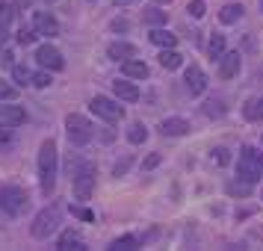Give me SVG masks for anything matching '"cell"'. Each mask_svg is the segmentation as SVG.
Wrapping results in <instances>:
<instances>
[{"label":"cell","instance_id":"cell-6","mask_svg":"<svg viewBox=\"0 0 263 251\" xmlns=\"http://www.w3.org/2000/svg\"><path fill=\"white\" fill-rule=\"evenodd\" d=\"M65 136H68V142L77 145V148H83L95 139V127L89 124L86 115L80 112H71V115H65Z\"/></svg>","mask_w":263,"mask_h":251},{"label":"cell","instance_id":"cell-26","mask_svg":"<svg viewBox=\"0 0 263 251\" xmlns=\"http://www.w3.org/2000/svg\"><path fill=\"white\" fill-rule=\"evenodd\" d=\"M145 139H148V130H145L142 121H136L130 130H127V142H130V145H142Z\"/></svg>","mask_w":263,"mask_h":251},{"label":"cell","instance_id":"cell-5","mask_svg":"<svg viewBox=\"0 0 263 251\" xmlns=\"http://www.w3.org/2000/svg\"><path fill=\"white\" fill-rule=\"evenodd\" d=\"M27 207H30V198H27V192L21 189V186L6 183V186L0 189V210H3L6 216L18 219V216L27 213Z\"/></svg>","mask_w":263,"mask_h":251},{"label":"cell","instance_id":"cell-8","mask_svg":"<svg viewBox=\"0 0 263 251\" xmlns=\"http://www.w3.org/2000/svg\"><path fill=\"white\" fill-rule=\"evenodd\" d=\"M36 60H39V68H48V71H62L65 68V60L53 45H39Z\"/></svg>","mask_w":263,"mask_h":251},{"label":"cell","instance_id":"cell-3","mask_svg":"<svg viewBox=\"0 0 263 251\" xmlns=\"http://www.w3.org/2000/svg\"><path fill=\"white\" fill-rule=\"evenodd\" d=\"M95 180H98V168H95V163L83 160L80 166L74 168V178H71L74 198H77V201H89V198H92V192H95Z\"/></svg>","mask_w":263,"mask_h":251},{"label":"cell","instance_id":"cell-10","mask_svg":"<svg viewBox=\"0 0 263 251\" xmlns=\"http://www.w3.org/2000/svg\"><path fill=\"white\" fill-rule=\"evenodd\" d=\"M33 30L39 36H60V21L53 18L50 12H33Z\"/></svg>","mask_w":263,"mask_h":251},{"label":"cell","instance_id":"cell-35","mask_svg":"<svg viewBox=\"0 0 263 251\" xmlns=\"http://www.w3.org/2000/svg\"><path fill=\"white\" fill-rule=\"evenodd\" d=\"M9 65H12V50H0V68H9Z\"/></svg>","mask_w":263,"mask_h":251},{"label":"cell","instance_id":"cell-21","mask_svg":"<svg viewBox=\"0 0 263 251\" xmlns=\"http://www.w3.org/2000/svg\"><path fill=\"white\" fill-rule=\"evenodd\" d=\"M157 60H160V65H163V68H168V71L180 68V53L175 48H163V53H160Z\"/></svg>","mask_w":263,"mask_h":251},{"label":"cell","instance_id":"cell-25","mask_svg":"<svg viewBox=\"0 0 263 251\" xmlns=\"http://www.w3.org/2000/svg\"><path fill=\"white\" fill-rule=\"evenodd\" d=\"M166 21H168V15L163 12V9H157V6L145 9V24H151V27H163Z\"/></svg>","mask_w":263,"mask_h":251},{"label":"cell","instance_id":"cell-22","mask_svg":"<svg viewBox=\"0 0 263 251\" xmlns=\"http://www.w3.org/2000/svg\"><path fill=\"white\" fill-rule=\"evenodd\" d=\"M112 251H130V248H139V237H133V234H124V237H119L112 245H109Z\"/></svg>","mask_w":263,"mask_h":251},{"label":"cell","instance_id":"cell-42","mask_svg":"<svg viewBox=\"0 0 263 251\" xmlns=\"http://www.w3.org/2000/svg\"><path fill=\"white\" fill-rule=\"evenodd\" d=\"M151 3H160V6H166V3H172V0H151Z\"/></svg>","mask_w":263,"mask_h":251},{"label":"cell","instance_id":"cell-4","mask_svg":"<svg viewBox=\"0 0 263 251\" xmlns=\"http://www.w3.org/2000/svg\"><path fill=\"white\" fill-rule=\"evenodd\" d=\"M237 178L249 180V183H257V180L263 178V154L257 151V148H251V145H246V148L239 151Z\"/></svg>","mask_w":263,"mask_h":251},{"label":"cell","instance_id":"cell-32","mask_svg":"<svg viewBox=\"0 0 263 251\" xmlns=\"http://www.w3.org/2000/svg\"><path fill=\"white\" fill-rule=\"evenodd\" d=\"M71 213L80 219V222H95V213L89 210V207H71Z\"/></svg>","mask_w":263,"mask_h":251},{"label":"cell","instance_id":"cell-15","mask_svg":"<svg viewBox=\"0 0 263 251\" xmlns=\"http://www.w3.org/2000/svg\"><path fill=\"white\" fill-rule=\"evenodd\" d=\"M148 38H151V45H154V48H175V45H178V36H175V33H168V30H163V27H151Z\"/></svg>","mask_w":263,"mask_h":251},{"label":"cell","instance_id":"cell-44","mask_svg":"<svg viewBox=\"0 0 263 251\" xmlns=\"http://www.w3.org/2000/svg\"><path fill=\"white\" fill-rule=\"evenodd\" d=\"M260 9H263V0H260Z\"/></svg>","mask_w":263,"mask_h":251},{"label":"cell","instance_id":"cell-40","mask_svg":"<svg viewBox=\"0 0 263 251\" xmlns=\"http://www.w3.org/2000/svg\"><path fill=\"white\" fill-rule=\"evenodd\" d=\"M127 163H130V160H124V163H119V166H116V175H124V168H127Z\"/></svg>","mask_w":263,"mask_h":251},{"label":"cell","instance_id":"cell-36","mask_svg":"<svg viewBox=\"0 0 263 251\" xmlns=\"http://www.w3.org/2000/svg\"><path fill=\"white\" fill-rule=\"evenodd\" d=\"M157 166H160V154H148V157H145L142 168H157Z\"/></svg>","mask_w":263,"mask_h":251},{"label":"cell","instance_id":"cell-28","mask_svg":"<svg viewBox=\"0 0 263 251\" xmlns=\"http://www.w3.org/2000/svg\"><path fill=\"white\" fill-rule=\"evenodd\" d=\"M12 77H15V86H21V83H33V74L27 71L24 65H12Z\"/></svg>","mask_w":263,"mask_h":251},{"label":"cell","instance_id":"cell-43","mask_svg":"<svg viewBox=\"0 0 263 251\" xmlns=\"http://www.w3.org/2000/svg\"><path fill=\"white\" fill-rule=\"evenodd\" d=\"M119 3H130V0H119Z\"/></svg>","mask_w":263,"mask_h":251},{"label":"cell","instance_id":"cell-41","mask_svg":"<svg viewBox=\"0 0 263 251\" xmlns=\"http://www.w3.org/2000/svg\"><path fill=\"white\" fill-rule=\"evenodd\" d=\"M112 30H119L121 33V30H127V24H124V21H112Z\"/></svg>","mask_w":263,"mask_h":251},{"label":"cell","instance_id":"cell-24","mask_svg":"<svg viewBox=\"0 0 263 251\" xmlns=\"http://www.w3.org/2000/svg\"><path fill=\"white\" fill-rule=\"evenodd\" d=\"M251 186H254V183H249V180L234 178L231 183H228V192H231V195H239V198H246V195L251 192Z\"/></svg>","mask_w":263,"mask_h":251},{"label":"cell","instance_id":"cell-19","mask_svg":"<svg viewBox=\"0 0 263 251\" xmlns=\"http://www.w3.org/2000/svg\"><path fill=\"white\" fill-rule=\"evenodd\" d=\"M60 248H65V251H83L86 248V242L74 230H62V237H60Z\"/></svg>","mask_w":263,"mask_h":251},{"label":"cell","instance_id":"cell-2","mask_svg":"<svg viewBox=\"0 0 263 251\" xmlns=\"http://www.w3.org/2000/svg\"><path fill=\"white\" fill-rule=\"evenodd\" d=\"M62 213H65V207L62 204H48V207H42L39 210V216L33 219V227H30V234L36 239H48L57 227L62 225Z\"/></svg>","mask_w":263,"mask_h":251},{"label":"cell","instance_id":"cell-33","mask_svg":"<svg viewBox=\"0 0 263 251\" xmlns=\"http://www.w3.org/2000/svg\"><path fill=\"white\" fill-rule=\"evenodd\" d=\"M12 6H9V3H0V24H6V27H9V24H12Z\"/></svg>","mask_w":263,"mask_h":251},{"label":"cell","instance_id":"cell-31","mask_svg":"<svg viewBox=\"0 0 263 251\" xmlns=\"http://www.w3.org/2000/svg\"><path fill=\"white\" fill-rule=\"evenodd\" d=\"M186 12H190L192 18H201V15L207 12V6H204V0H192L190 6H186Z\"/></svg>","mask_w":263,"mask_h":251},{"label":"cell","instance_id":"cell-13","mask_svg":"<svg viewBox=\"0 0 263 251\" xmlns=\"http://www.w3.org/2000/svg\"><path fill=\"white\" fill-rule=\"evenodd\" d=\"M112 92H116V98L127 101V104L139 101V89H136V83H130V77H124V80H116V83H112Z\"/></svg>","mask_w":263,"mask_h":251},{"label":"cell","instance_id":"cell-34","mask_svg":"<svg viewBox=\"0 0 263 251\" xmlns=\"http://www.w3.org/2000/svg\"><path fill=\"white\" fill-rule=\"evenodd\" d=\"M33 38H36V30H21L18 33V45H30Z\"/></svg>","mask_w":263,"mask_h":251},{"label":"cell","instance_id":"cell-39","mask_svg":"<svg viewBox=\"0 0 263 251\" xmlns=\"http://www.w3.org/2000/svg\"><path fill=\"white\" fill-rule=\"evenodd\" d=\"M6 38H9V27H6V24H0V48L6 45Z\"/></svg>","mask_w":263,"mask_h":251},{"label":"cell","instance_id":"cell-12","mask_svg":"<svg viewBox=\"0 0 263 251\" xmlns=\"http://www.w3.org/2000/svg\"><path fill=\"white\" fill-rule=\"evenodd\" d=\"M0 121L9 124V127H18V124H24L27 121V112L21 107H15V101L12 104L6 101V104H0Z\"/></svg>","mask_w":263,"mask_h":251},{"label":"cell","instance_id":"cell-14","mask_svg":"<svg viewBox=\"0 0 263 251\" xmlns=\"http://www.w3.org/2000/svg\"><path fill=\"white\" fill-rule=\"evenodd\" d=\"M160 133H163V136H186V133H190V121L180 119V115L166 119L163 124H160Z\"/></svg>","mask_w":263,"mask_h":251},{"label":"cell","instance_id":"cell-18","mask_svg":"<svg viewBox=\"0 0 263 251\" xmlns=\"http://www.w3.org/2000/svg\"><path fill=\"white\" fill-rule=\"evenodd\" d=\"M242 12H246L242 3H225L222 12H219V21H222V24H237L239 18H242Z\"/></svg>","mask_w":263,"mask_h":251},{"label":"cell","instance_id":"cell-20","mask_svg":"<svg viewBox=\"0 0 263 251\" xmlns=\"http://www.w3.org/2000/svg\"><path fill=\"white\" fill-rule=\"evenodd\" d=\"M109 60H130L133 53H136V50H133V45H127V42H112V45H109Z\"/></svg>","mask_w":263,"mask_h":251},{"label":"cell","instance_id":"cell-17","mask_svg":"<svg viewBox=\"0 0 263 251\" xmlns=\"http://www.w3.org/2000/svg\"><path fill=\"white\" fill-rule=\"evenodd\" d=\"M225 48H228L225 36H222V33H213L210 42H207V56H210L213 62H219V60H222V53H225Z\"/></svg>","mask_w":263,"mask_h":251},{"label":"cell","instance_id":"cell-27","mask_svg":"<svg viewBox=\"0 0 263 251\" xmlns=\"http://www.w3.org/2000/svg\"><path fill=\"white\" fill-rule=\"evenodd\" d=\"M204 112H207L210 119H222V115H225V104H222L219 98H210V101L204 104Z\"/></svg>","mask_w":263,"mask_h":251},{"label":"cell","instance_id":"cell-38","mask_svg":"<svg viewBox=\"0 0 263 251\" xmlns=\"http://www.w3.org/2000/svg\"><path fill=\"white\" fill-rule=\"evenodd\" d=\"M9 139H12V130H9V124H6V127H0V145H6Z\"/></svg>","mask_w":263,"mask_h":251},{"label":"cell","instance_id":"cell-7","mask_svg":"<svg viewBox=\"0 0 263 251\" xmlns=\"http://www.w3.org/2000/svg\"><path fill=\"white\" fill-rule=\"evenodd\" d=\"M89 109L104 121H121L124 119V109H121L116 101H109L107 95H95L92 101H89Z\"/></svg>","mask_w":263,"mask_h":251},{"label":"cell","instance_id":"cell-29","mask_svg":"<svg viewBox=\"0 0 263 251\" xmlns=\"http://www.w3.org/2000/svg\"><path fill=\"white\" fill-rule=\"evenodd\" d=\"M15 98H18V86L0 80V101H15Z\"/></svg>","mask_w":263,"mask_h":251},{"label":"cell","instance_id":"cell-16","mask_svg":"<svg viewBox=\"0 0 263 251\" xmlns=\"http://www.w3.org/2000/svg\"><path fill=\"white\" fill-rule=\"evenodd\" d=\"M121 74H124V77H130V80H145V77H148V65L130 56V60L121 62Z\"/></svg>","mask_w":263,"mask_h":251},{"label":"cell","instance_id":"cell-9","mask_svg":"<svg viewBox=\"0 0 263 251\" xmlns=\"http://www.w3.org/2000/svg\"><path fill=\"white\" fill-rule=\"evenodd\" d=\"M183 83H186V92L192 98L204 95V89H207V74H204L201 65H190L186 71H183Z\"/></svg>","mask_w":263,"mask_h":251},{"label":"cell","instance_id":"cell-1","mask_svg":"<svg viewBox=\"0 0 263 251\" xmlns=\"http://www.w3.org/2000/svg\"><path fill=\"white\" fill-rule=\"evenodd\" d=\"M57 168H60V154H57V142L53 139H45L42 148H39L36 157V171H39V183H42V192L50 195L53 186H57Z\"/></svg>","mask_w":263,"mask_h":251},{"label":"cell","instance_id":"cell-37","mask_svg":"<svg viewBox=\"0 0 263 251\" xmlns=\"http://www.w3.org/2000/svg\"><path fill=\"white\" fill-rule=\"evenodd\" d=\"M213 160L219 163V166H225V163H228V151H225V148H216V151H213Z\"/></svg>","mask_w":263,"mask_h":251},{"label":"cell","instance_id":"cell-11","mask_svg":"<svg viewBox=\"0 0 263 251\" xmlns=\"http://www.w3.org/2000/svg\"><path fill=\"white\" fill-rule=\"evenodd\" d=\"M239 65H242V60H239L237 50H225L222 60H219V77L222 80H234L239 74Z\"/></svg>","mask_w":263,"mask_h":251},{"label":"cell","instance_id":"cell-30","mask_svg":"<svg viewBox=\"0 0 263 251\" xmlns=\"http://www.w3.org/2000/svg\"><path fill=\"white\" fill-rule=\"evenodd\" d=\"M30 86H36V89H48V86H50L48 68H45V71H36V74H33V83H30Z\"/></svg>","mask_w":263,"mask_h":251},{"label":"cell","instance_id":"cell-23","mask_svg":"<svg viewBox=\"0 0 263 251\" xmlns=\"http://www.w3.org/2000/svg\"><path fill=\"white\" fill-rule=\"evenodd\" d=\"M242 115H246L249 121L263 119V98H254V101H249V104H246V109H242Z\"/></svg>","mask_w":263,"mask_h":251}]
</instances>
